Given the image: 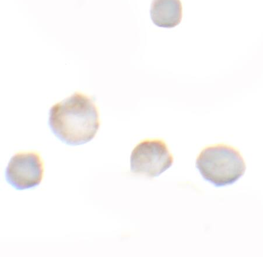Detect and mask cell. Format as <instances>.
<instances>
[{"instance_id": "obj_3", "label": "cell", "mask_w": 263, "mask_h": 257, "mask_svg": "<svg viewBox=\"0 0 263 257\" xmlns=\"http://www.w3.org/2000/svg\"><path fill=\"white\" fill-rule=\"evenodd\" d=\"M173 163V156L164 141L145 140L133 150L130 170L133 173L154 178L170 169Z\"/></svg>"}, {"instance_id": "obj_2", "label": "cell", "mask_w": 263, "mask_h": 257, "mask_svg": "<svg viewBox=\"0 0 263 257\" xmlns=\"http://www.w3.org/2000/svg\"><path fill=\"white\" fill-rule=\"evenodd\" d=\"M196 166L205 181L217 187L235 183L247 169L238 150L224 144L205 148L197 157Z\"/></svg>"}, {"instance_id": "obj_1", "label": "cell", "mask_w": 263, "mask_h": 257, "mask_svg": "<svg viewBox=\"0 0 263 257\" xmlns=\"http://www.w3.org/2000/svg\"><path fill=\"white\" fill-rule=\"evenodd\" d=\"M49 125L54 135L67 145L88 143L100 127L97 107L91 98L76 92L51 107Z\"/></svg>"}, {"instance_id": "obj_4", "label": "cell", "mask_w": 263, "mask_h": 257, "mask_svg": "<svg viewBox=\"0 0 263 257\" xmlns=\"http://www.w3.org/2000/svg\"><path fill=\"white\" fill-rule=\"evenodd\" d=\"M44 164L36 152H19L11 157L5 171L7 182L17 190L31 189L44 178Z\"/></svg>"}, {"instance_id": "obj_5", "label": "cell", "mask_w": 263, "mask_h": 257, "mask_svg": "<svg viewBox=\"0 0 263 257\" xmlns=\"http://www.w3.org/2000/svg\"><path fill=\"white\" fill-rule=\"evenodd\" d=\"M151 18L155 25L172 28L182 19V4L180 0H153L150 10Z\"/></svg>"}]
</instances>
